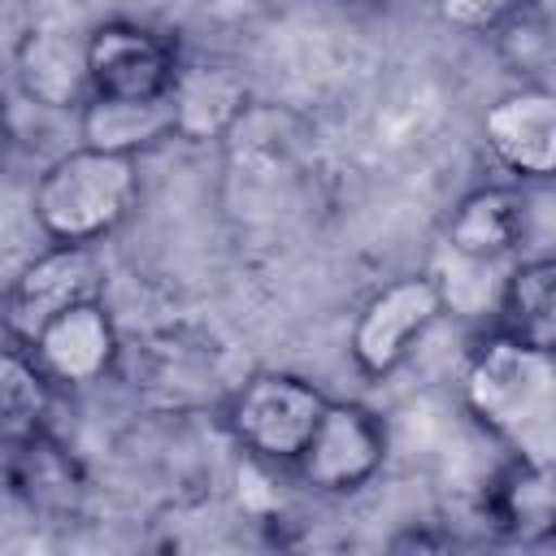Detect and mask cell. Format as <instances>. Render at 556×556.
Segmentation results:
<instances>
[{
	"instance_id": "8992f818",
	"label": "cell",
	"mask_w": 556,
	"mask_h": 556,
	"mask_svg": "<svg viewBox=\"0 0 556 556\" xmlns=\"http://www.w3.org/2000/svg\"><path fill=\"white\" fill-rule=\"evenodd\" d=\"M443 313V287L426 274H408L387 282L378 295L365 300L356 326H352V361L369 378H387L413 343L439 321Z\"/></svg>"
},
{
	"instance_id": "ba28073f",
	"label": "cell",
	"mask_w": 556,
	"mask_h": 556,
	"mask_svg": "<svg viewBox=\"0 0 556 556\" xmlns=\"http://www.w3.org/2000/svg\"><path fill=\"white\" fill-rule=\"evenodd\" d=\"M26 352L48 374V382L87 387V382H100L113 369V361H117V326H113L104 300H87V304L65 308L61 317H52L26 343Z\"/></svg>"
},
{
	"instance_id": "52a82bcc",
	"label": "cell",
	"mask_w": 556,
	"mask_h": 556,
	"mask_svg": "<svg viewBox=\"0 0 556 556\" xmlns=\"http://www.w3.org/2000/svg\"><path fill=\"white\" fill-rule=\"evenodd\" d=\"M87 74L91 96L109 100H156L169 96L178 78V56L165 35L139 22H100L87 35Z\"/></svg>"
},
{
	"instance_id": "3957f363",
	"label": "cell",
	"mask_w": 556,
	"mask_h": 556,
	"mask_svg": "<svg viewBox=\"0 0 556 556\" xmlns=\"http://www.w3.org/2000/svg\"><path fill=\"white\" fill-rule=\"evenodd\" d=\"M321 408L326 395L313 382L295 374H256L230 395L226 426L239 439V447H248L252 456L291 465L308 443Z\"/></svg>"
},
{
	"instance_id": "7a4b0ae2",
	"label": "cell",
	"mask_w": 556,
	"mask_h": 556,
	"mask_svg": "<svg viewBox=\"0 0 556 556\" xmlns=\"http://www.w3.org/2000/svg\"><path fill=\"white\" fill-rule=\"evenodd\" d=\"M139 200V165L122 152L70 148L35 182V222L52 243H100L113 235Z\"/></svg>"
},
{
	"instance_id": "30bf717a",
	"label": "cell",
	"mask_w": 556,
	"mask_h": 556,
	"mask_svg": "<svg viewBox=\"0 0 556 556\" xmlns=\"http://www.w3.org/2000/svg\"><path fill=\"white\" fill-rule=\"evenodd\" d=\"M13 74L26 100L39 109H83L91 100L87 35L65 26H26L13 43Z\"/></svg>"
},
{
	"instance_id": "ac0fdd59",
	"label": "cell",
	"mask_w": 556,
	"mask_h": 556,
	"mask_svg": "<svg viewBox=\"0 0 556 556\" xmlns=\"http://www.w3.org/2000/svg\"><path fill=\"white\" fill-rule=\"evenodd\" d=\"M4 139H9V135H4V122H0V156H4Z\"/></svg>"
},
{
	"instance_id": "9c48e42d",
	"label": "cell",
	"mask_w": 556,
	"mask_h": 556,
	"mask_svg": "<svg viewBox=\"0 0 556 556\" xmlns=\"http://www.w3.org/2000/svg\"><path fill=\"white\" fill-rule=\"evenodd\" d=\"M482 135L508 174L547 178L556 169V96L547 87H517L500 96L482 117Z\"/></svg>"
},
{
	"instance_id": "5b68a950",
	"label": "cell",
	"mask_w": 556,
	"mask_h": 556,
	"mask_svg": "<svg viewBox=\"0 0 556 556\" xmlns=\"http://www.w3.org/2000/svg\"><path fill=\"white\" fill-rule=\"evenodd\" d=\"M387 460V426L356 400H326L308 443L291 460L295 473L330 495L361 491Z\"/></svg>"
},
{
	"instance_id": "e0dca14e",
	"label": "cell",
	"mask_w": 556,
	"mask_h": 556,
	"mask_svg": "<svg viewBox=\"0 0 556 556\" xmlns=\"http://www.w3.org/2000/svg\"><path fill=\"white\" fill-rule=\"evenodd\" d=\"M534 0H439V17L469 35H495L508 17L530 9Z\"/></svg>"
},
{
	"instance_id": "9a60e30c",
	"label": "cell",
	"mask_w": 556,
	"mask_h": 556,
	"mask_svg": "<svg viewBox=\"0 0 556 556\" xmlns=\"http://www.w3.org/2000/svg\"><path fill=\"white\" fill-rule=\"evenodd\" d=\"M52 408V382L35 365V356L17 348H0V443H35Z\"/></svg>"
},
{
	"instance_id": "8fae6325",
	"label": "cell",
	"mask_w": 556,
	"mask_h": 556,
	"mask_svg": "<svg viewBox=\"0 0 556 556\" xmlns=\"http://www.w3.org/2000/svg\"><path fill=\"white\" fill-rule=\"evenodd\" d=\"M526 200L513 187H478L469 191L452 222H447V248L452 256L469 265H495L500 256L517 252L526 239Z\"/></svg>"
},
{
	"instance_id": "277c9868",
	"label": "cell",
	"mask_w": 556,
	"mask_h": 556,
	"mask_svg": "<svg viewBox=\"0 0 556 556\" xmlns=\"http://www.w3.org/2000/svg\"><path fill=\"white\" fill-rule=\"evenodd\" d=\"M104 295V265L87 243H52L4 291L0 321L13 343H30L52 317Z\"/></svg>"
},
{
	"instance_id": "7c38bea8",
	"label": "cell",
	"mask_w": 556,
	"mask_h": 556,
	"mask_svg": "<svg viewBox=\"0 0 556 556\" xmlns=\"http://www.w3.org/2000/svg\"><path fill=\"white\" fill-rule=\"evenodd\" d=\"M78 135H83L87 148L139 156L143 148H156L161 139H174L178 135L174 100L169 96H156V100H109V96H91L78 109Z\"/></svg>"
},
{
	"instance_id": "5bb4252c",
	"label": "cell",
	"mask_w": 556,
	"mask_h": 556,
	"mask_svg": "<svg viewBox=\"0 0 556 556\" xmlns=\"http://www.w3.org/2000/svg\"><path fill=\"white\" fill-rule=\"evenodd\" d=\"M500 317H504L500 330H508L526 343L552 348V339H556V265H552V256H530L504 278Z\"/></svg>"
},
{
	"instance_id": "2e32d148",
	"label": "cell",
	"mask_w": 556,
	"mask_h": 556,
	"mask_svg": "<svg viewBox=\"0 0 556 556\" xmlns=\"http://www.w3.org/2000/svg\"><path fill=\"white\" fill-rule=\"evenodd\" d=\"M495 513L513 534H547L552 530V469L517 460L495 482Z\"/></svg>"
},
{
	"instance_id": "4fadbf2b",
	"label": "cell",
	"mask_w": 556,
	"mask_h": 556,
	"mask_svg": "<svg viewBox=\"0 0 556 556\" xmlns=\"http://www.w3.org/2000/svg\"><path fill=\"white\" fill-rule=\"evenodd\" d=\"M169 100H174L178 135L204 139V135H222L235 126L248 91H243L239 74H230L222 65H195V70H178Z\"/></svg>"
},
{
	"instance_id": "6da1fadb",
	"label": "cell",
	"mask_w": 556,
	"mask_h": 556,
	"mask_svg": "<svg viewBox=\"0 0 556 556\" xmlns=\"http://www.w3.org/2000/svg\"><path fill=\"white\" fill-rule=\"evenodd\" d=\"M465 404L517 460L552 469V452H556V365H552V348L526 343L508 330L491 334L469 356Z\"/></svg>"
}]
</instances>
